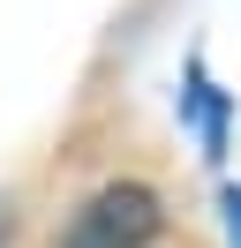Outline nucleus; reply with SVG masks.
<instances>
[{"label":"nucleus","mask_w":241,"mask_h":248,"mask_svg":"<svg viewBox=\"0 0 241 248\" xmlns=\"http://www.w3.org/2000/svg\"><path fill=\"white\" fill-rule=\"evenodd\" d=\"M226 226H234V248H241V188H226Z\"/></svg>","instance_id":"nucleus-2"},{"label":"nucleus","mask_w":241,"mask_h":248,"mask_svg":"<svg viewBox=\"0 0 241 248\" xmlns=\"http://www.w3.org/2000/svg\"><path fill=\"white\" fill-rule=\"evenodd\" d=\"M158 226H166L158 196H151L143 181H113V188H98V196L75 211V226L60 233V248H143Z\"/></svg>","instance_id":"nucleus-1"},{"label":"nucleus","mask_w":241,"mask_h":248,"mask_svg":"<svg viewBox=\"0 0 241 248\" xmlns=\"http://www.w3.org/2000/svg\"><path fill=\"white\" fill-rule=\"evenodd\" d=\"M0 241H8V211H0Z\"/></svg>","instance_id":"nucleus-3"}]
</instances>
